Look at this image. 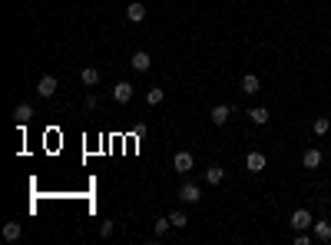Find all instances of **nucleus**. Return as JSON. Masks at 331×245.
Returning a JSON list of instances; mask_svg holds the SVG:
<instances>
[{
	"label": "nucleus",
	"instance_id": "obj_8",
	"mask_svg": "<svg viewBox=\"0 0 331 245\" xmlns=\"http://www.w3.org/2000/svg\"><path fill=\"white\" fill-rule=\"evenodd\" d=\"M126 20H133V24H139V20H146V4H139V0H133L126 7Z\"/></svg>",
	"mask_w": 331,
	"mask_h": 245
},
{
	"label": "nucleus",
	"instance_id": "obj_12",
	"mask_svg": "<svg viewBox=\"0 0 331 245\" xmlns=\"http://www.w3.org/2000/svg\"><path fill=\"white\" fill-rule=\"evenodd\" d=\"M14 116H17V123L24 126V123H30V119H33V106H30V103H20V106L14 110Z\"/></svg>",
	"mask_w": 331,
	"mask_h": 245
},
{
	"label": "nucleus",
	"instance_id": "obj_18",
	"mask_svg": "<svg viewBox=\"0 0 331 245\" xmlns=\"http://www.w3.org/2000/svg\"><path fill=\"white\" fill-rule=\"evenodd\" d=\"M162 100H166V93H162L159 87H149V90H146V103H149V106H159Z\"/></svg>",
	"mask_w": 331,
	"mask_h": 245
},
{
	"label": "nucleus",
	"instance_id": "obj_13",
	"mask_svg": "<svg viewBox=\"0 0 331 245\" xmlns=\"http://www.w3.org/2000/svg\"><path fill=\"white\" fill-rule=\"evenodd\" d=\"M249 119H252L255 126H265V123H268V110H265V106H252V110H249Z\"/></svg>",
	"mask_w": 331,
	"mask_h": 245
},
{
	"label": "nucleus",
	"instance_id": "obj_9",
	"mask_svg": "<svg viewBox=\"0 0 331 245\" xmlns=\"http://www.w3.org/2000/svg\"><path fill=\"white\" fill-rule=\"evenodd\" d=\"M245 166H249V173H262L265 169V152H249L245 156Z\"/></svg>",
	"mask_w": 331,
	"mask_h": 245
},
{
	"label": "nucleus",
	"instance_id": "obj_21",
	"mask_svg": "<svg viewBox=\"0 0 331 245\" xmlns=\"http://www.w3.org/2000/svg\"><path fill=\"white\" fill-rule=\"evenodd\" d=\"M328 126H331L328 119H324V116H318V119H315V126H311V129H315L318 136H324V133H328Z\"/></svg>",
	"mask_w": 331,
	"mask_h": 245
},
{
	"label": "nucleus",
	"instance_id": "obj_3",
	"mask_svg": "<svg viewBox=\"0 0 331 245\" xmlns=\"http://www.w3.org/2000/svg\"><path fill=\"white\" fill-rule=\"evenodd\" d=\"M129 66H133L136 73H149L152 60H149V53H146V50H136V53H133V60H129Z\"/></svg>",
	"mask_w": 331,
	"mask_h": 245
},
{
	"label": "nucleus",
	"instance_id": "obj_11",
	"mask_svg": "<svg viewBox=\"0 0 331 245\" xmlns=\"http://www.w3.org/2000/svg\"><path fill=\"white\" fill-rule=\"evenodd\" d=\"M301 162H305V169H318L321 166V149H305Z\"/></svg>",
	"mask_w": 331,
	"mask_h": 245
},
{
	"label": "nucleus",
	"instance_id": "obj_23",
	"mask_svg": "<svg viewBox=\"0 0 331 245\" xmlns=\"http://www.w3.org/2000/svg\"><path fill=\"white\" fill-rule=\"evenodd\" d=\"M311 242V235H308V232H298V235H295V245H308Z\"/></svg>",
	"mask_w": 331,
	"mask_h": 245
},
{
	"label": "nucleus",
	"instance_id": "obj_1",
	"mask_svg": "<svg viewBox=\"0 0 331 245\" xmlns=\"http://www.w3.org/2000/svg\"><path fill=\"white\" fill-rule=\"evenodd\" d=\"M311 225H315V219H311L308 209H295V212H292V229L295 232H308Z\"/></svg>",
	"mask_w": 331,
	"mask_h": 245
},
{
	"label": "nucleus",
	"instance_id": "obj_7",
	"mask_svg": "<svg viewBox=\"0 0 331 245\" xmlns=\"http://www.w3.org/2000/svg\"><path fill=\"white\" fill-rule=\"evenodd\" d=\"M113 100H116V103H129V100H133V83H116V87H113Z\"/></svg>",
	"mask_w": 331,
	"mask_h": 245
},
{
	"label": "nucleus",
	"instance_id": "obj_14",
	"mask_svg": "<svg viewBox=\"0 0 331 245\" xmlns=\"http://www.w3.org/2000/svg\"><path fill=\"white\" fill-rule=\"evenodd\" d=\"M222 176H225V169H222V166H215V162H212L209 169H205V182H209V186H219V182H222Z\"/></svg>",
	"mask_w": 331,
	"mask_h": 245
},
{
	"label": "nucleus",
	"instance_id": "obj_17",
	"mask_svg": "<svg viewBox=\"0 0 331 245\" xmlns=\"http://www.w3.org/2000/svg\"><path fill=\"white\" fill-rule=\"evenodd\" d=\"M20 222H7V225H4V238H7V242H17V238H20Z\"/></svg>",
	"mask_w": 331,
	"mask_h": 245
},
{
	"label": "nucleus",
	"instance_id": "obj_4",
	"mask_svg": "<svg viewBox=\"0 0 331 245\" xmlns=\"http://www.w3.org/2000/svg\"><path fill=\"white\" fill-rule=\"evenodd\" d=\"M37 93L43 96V100H50V96L56 93V76H50V73H47V76H40V83H37Z\"/></svg>",
	"mask_w": 331,
	"mask_h": 245
},
{
	"label": "nucleus",
	"instance_id": "obj_6",
	"mask_svg": "<svg viewBox=\"0 0 331 245\" xmlns=\"http://www.w3.org/2000/svg\"><path fill=\"white\" fill-rule=\"evenodd\" d=\"M192 162H196V159H192V152H186V149H179V152L173 156V166L179 169V173H189Z\"/></svg>",
	"mask_w": 331,
	"mask_h": 245
},
{
	"label": "nucleus",
	"instance_id": "obj_15",
	"mask_svg": "<svg viewBox=\"0 0 331 245\" xmlns=\"http://www.w3.org/2000/svg\"><path fill=\"white\" fill-rule=\"evenodd\" d=\"M79 79H83V87H96V83H100V70H96V66H87V70L79 73Z\"/></svg>",
	"mask_w": 331,
	"mask_h": 245
},
{
	"label": "nucleus",
	"instance_id": "obj_5",
	"mask_svg": "<svg viewBox=\"0 0 331 245\" xmlns=\"http://www.w3.org/2000/svg\"><path fill=\"white\" fill-rule=\"evenodd\" d=\"M229 116H232V110L225 103H219V106H212V113H209V119H212L215 126H225L229 123Z\"/></svg>",
	"mask_w": 331,
	"mask_h": 245
},
{
	"label": "nucleus",
	"instance_id": "obj_20",
	"mask_svg": "<svg viewBox=\"0 0 331 245\" xmlns=\"http://www.w3.org/2000/svg\"><path fill=\"white\" fill-rule=\"evenodd\" d=\"M169 225H173V222H169V215H166V219H156V222H152V232H156V235H166V229H169Z\"/></svg>",
	"mask_w": 331,
	"mask_h": 245
},
{
	"label": "nucleus",
	"instance_id": "obj_16",
	"mask_svg": "<svg viewBox=\"0 0 331 245\" xmlns=\"http://www.w3.org/2000/svg\"><path fill=\"white\" fill-rule=\"evenodd\" d=\"M242 93H259V76L255 73H245L242 76Z\"/></svg>",
	"mask_w": 331,
	"mask_h": 245
},
{
	"label": "nucleus",
	"instance_id": "obj_19",
	"mask_svg": "<svg viewBox=\"0 0 331 245\" xmlns=\"http://www.w3.org/2000/svg\"><path fill=\"white\" fill-rule=\"evenodd\" d=\"M169 222H173L176 229H186V225H189V215H186V212H179V209H176V212L169 215Z\"/></svg>",
	"mask_w": 331,
	"mask_h": 245
},
{
	"label": "nucleus",
	"instance_id": "obj_10",
	"mask_svg": "<svg viewBox=\"0 0 331 245\" xmlns=\"http://www.w3.org/2000/svg\"><path fill=\"white\" fill-rule=\"evenodd\" d=\"M311 232H315V238L318 242H331V222H315V225H311Z\"/></svg>",
	"mask_w": 331,
	"mask_h": 245
},
{
	"label": "nucleus",
	"instance_id": "obj_22",
	"mask_svg": "<svg viewBox=\"0 0 331 245\" xmlns=\"http://www.w3.org/2000/svg\"><path fill=\"white\" fill-rule=\"evenodd\" d=\"M100 235H103V238L113 235V222H103V225H100Z\"/></svg>",
	"mask_w": 331,
	"mask_h": 245
},
{
	"label": "nucleus",
	"instance_id": "obj_2",
	"mask_svg": "<svg viewBox=\"0 0 331 245\" xmlns=\"http://www.w3.org/2000/svg\"><path fill=\"white\" fill-rule=\"evenodd\" d=\"M199 199H202V189H199L196 182H186L179 189V202H186V206H196Z\"/></svg>",
	"mask_w": 331,
	"mask_h": 245
}]
</instances>
